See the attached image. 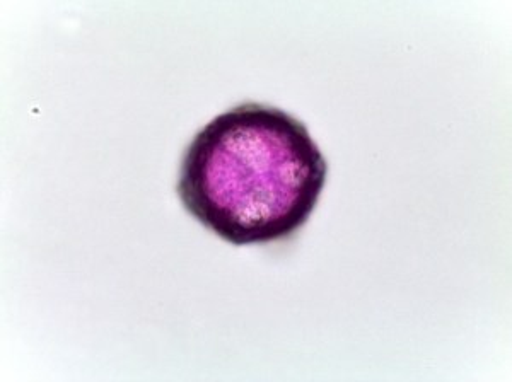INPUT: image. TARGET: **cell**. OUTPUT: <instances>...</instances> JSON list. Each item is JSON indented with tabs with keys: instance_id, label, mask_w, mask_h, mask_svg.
<instances>
[{
	"instance_id": "cell-1",
	"label": "cell",
	"mask_w": 512,
	"mask_h": 382,
	"mask_svg": "<svg viewBox=\"0 0 512 382\" xmlns=\"http://www.w3.org/2000/svg\"><path fill=\"white\" fill-rule=\"evenodd\" d=\"M326 159L303 123L270 106H236L200 130L181 163L185 209L236 246L289 238L315 210Z\"/></svg>"
}]
</instances>
